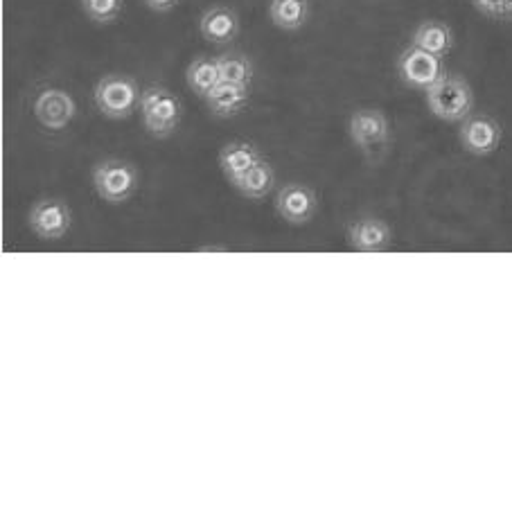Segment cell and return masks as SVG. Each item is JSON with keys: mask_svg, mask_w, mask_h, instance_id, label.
I'll return each mask as SVG.
<instances>
[{"mask_svg": "<svg viewBox=\"0 0 512 512\" xmlns=\"http://www.w3.org/2000/svg\"><path fill=\"white\" fill-rule=\"evenodd\" d=\"M242 23L240 16L228 5H213L201 14L199 19V32L213 46H228L237 37H240Z\"/></svg>", "mask_w": 512, "mask_h": 512, "instance_id": "obj_11", "label": "cell"}, {"mask_svg": "<svg viewBox=\"0 0 512 512\" xmlns=\"http://www.w3.org/2000/svg\"><path fill=\"white\" fill-rule=\"evenodd\" d=\"M391 240V226L379 217H359L348 226V244L359 253L386 251Z\"/></svg>", "mask_w": 512, "mask_h": 512, "instance_id": "obj_12", "label": "cell"}, {"mask_svg": "<svg viewBox=\"0 0 512 512\" xmlns=\"http://www.w3.org/2000/svg\"><path fill=\"white\" fill-rule=\"evenodd\" d=\"M445 73L447 70L443 59L413 46V43L409 48H404L400 57H397V75H400V82L406 88H413V91H429Z\"/></svg>", "mask_w": 512, "mask_h": 512, "instance_id": "obj_6", "label": "cell"}, {"mask_svg": "<svg viewBox=\"0 0 512 512\" xmlns=\"http://www.w3.org/2000/svg\"><path fill=\"white\" fill-rule=\"evenodd\" d=\"M411 43L431 52V55L445 59L454 50V30L443 21H425L413 30Z\"/></svg>", "mask_w": 512, "mask_h": 512, "instance_id": "obj_16", "label": "cell"}, {"mask_svg": "<svg viewBox=\"0 0 512 512\" xmlns=\"http://www.w3.org/2000/svg\"><path fill=\"white\" fill-rule=\"evenodd\" d=\"M143 91L134 77L111 73L104 75L93 88V102L97 111L109 120H127L140 109Z\"/></svg>", "mask_w": 512, "mask_h": 512, "instance_id": "obj_5", "label": "cell"}, {"mask_svg": "<svg viewBox=\"0 0 512 512\" xmlns=\"http://www.w3.org/2000/svg\"><path fill=\"white\" fill-rule=\"evenodd\" d=\"M348 136L366 161L379 163L391 145V122L382 109L364 107L348 118Z\"/></svg>", "mask_w": 512, "mask_h": 512, "instance_id": "obj_4", "label": "cell"}, {"mask_svg": "<svg viewBox=\"0 0 512 512\" xmlns=\"http://www.w3.org/2000/svg\"><path fill=\"white\" fill-rule=\"evenodd\" d=\"M79 5L86 19L95 25L116 23L125 10V0H79Z\"/></svg>", "mask_w": 512, "mask_h": 512, "instance_id": "obj_20", "label": "cell"}, {"mask_svg": "<svg viewBox=\"0 0 512 512\" xmlns=\"http://www.w3.org/2000/svg\"><path fill=\"white\" fill-rule=\"evenodd\" d=\"M32 113L37 118L39 125L59 134L70 127V122L77 116V104L75 97L70 95L66 88L61 86H43L32 102Z\"/></svg>", "mask_w": 512, "mask_h": 512, "instance_id": "obj_7", "label": "cell"}, {"mask_svg": "<svg viewBox=\"0 0 512 512\" xmlns=\"http://www.w3.org/2000/svg\"><path fill=\"white\" fill-rule=\"evenodd\" d=\"M503 138V129L497 118L488 116V113H472L461 122L458 129V140L467 154L476 158L492 156L497 152Z\"/></svg>", "mask_w": 512, "mask_h": 512, "instance_id": "obj_9", "label": "cell"}, {"mask_svg": "<svg viewBox=\"0 0 512 512\" xmlns=\"http://www.w3.org/2000/svg\"><path fill=\"white\" fill-rule=\"evenodd\" d=\"M217 66L219 75H222V82H233V84H244L251 86L255 77V66L249 55H244L240 50H228L217 55Z\"/></svg>", "mask_w": 512, "mask_h": 512, "instance_id": "obj_19", "label": "cell"}, {"mask_svg": "<svg viewBox=\"0 0 512 512\" xmlns=\"http://www.w3.org/2000/svg\"><path fill=\"white\" fill-rule=\"evenodd\" d=\"M138 170L134 163L118 156H107L93 165L91 183L97 197L111 206H122L138 190Z\"/></svg>", "mask_w": 512, "mask_h": 512, "instance_id": "obj_3", "label": "cell"}, {"mask_svg": "<svg viewBox=\"0 0 512 512\" xmlns=\"http://www.w3.org/2000/svg\"><path fill=\"white\" fill-rule=\"evenodd\" d=\"M251 100V86L233 84V82H219L213 91H210L203 102H206L208 111L219 120H231L249 107Z\"/></svg>", "mask_w": 512, "mask_h": 512, "instance_id": "obj_13", "label": "cell"}, {"mask_svg": "<svg viewBox=\"0 0 512 512\" xmlns=\"http://www.w3.org/2000/svg\"><path fill=\"white\" fill-rule=\"evenodd\" d=\"M425 100L431 116L449 122V125H461L467 116H472L476 102L470 82L452 73H445L429 91H425Z\"/></svg>", "mask_w": 512, "mask_h": 512, "instance_id": "obj_1", "label": "cell"}, {"mask_svg": "<svg viewBox=\"0 0 512 512\" xmlns=\"http://www.w3.org/2000/svg\"><path fill=\"white\" fill-rule=\"evenodd\" d=\"M262 152L249 140H228V143L219 149L217 165L222 170L224 179L228 183H235L242 174L251 170L255 163L262 161Z\"/></svg>", "mask_w": 512, "mask_h": 512, "instance_id": "obj_14", "label": "cell"}, {"mask_svg": "<svg viewBox=\"0 0 512 512\" xmlns=\"http://www.w3.org/2000/svg\"><path fill=\"white\" fill-rule=\"evenodd\" d=\"M233 188L237 190V194L249 201H262L267 199L269 194L276 188V170L269 161L255 163L249 172L242 174L240 179L233 183Z\"/></svg>", "mask_w": 512, "mask_h": 512, "instance_id": "obj_15", "label": "cell"}, {"mask_svg": "<svg viewBox=\"0 0 512 512\" xmlns=\"http://www.w3.org/2000/svg\"><path fill=\"white\" fill-rule=\"evenodd\" d=\"M181 0H145V5L149 7V10L156 12V14H167L172 12L176 5H179Z\"/></svg>", "mask_w": 512, "mask_h": 512, "instance_id": "obj_22", "label": "cell"}, {"mask_svg": "<svg viewBox=\"0 0 512 512\" xmlns=\"http://www.w3.org/2000/svg\"><path fill=\"white\" fill-rule=\"evenodd\" d=\"M73 224V210L59 197H41L32 203L28 226L30 231L46 242L64 240Z\"/></svg>", "mask_w": 512, "mask_h": 512, "instance_id": "obj_8", "label": "cell"}, {"mask_svg": "<svg viewBox=\"0 0 512 512\" xmlns=\"http://www.w3.org/2000/svg\"><path fill=\"white\" fill-rule=\"evenodd\" d=\"M278 217L289 226H305L310 224L319 210V197L305 183H285L273 201Z\"/></svg>", "mask_w": 512, "mask_h": 512, "instance_id": "obj_10", "label": "cell"}, {"mask_svg": "<svg viewBox=\"0 0 512 512\" xmlns=\"http://www.w3.org/2000/svg\"><path fill=\"white\" fill-rule=\"evenodd\" d=\"M138 111L145 131L156 140L172 138L183 120V104L179 95H174L170 88L161 84H149L143 88Z\"/></svg>", "mask_w": 512, "mask_h": 512, "instance_id": "obj_2", "label": "cell"}, {"mask_svg": "<svg viewBox=\"0 0 512 512\" xmlns=\"http://www.w3.org/2000/svg\"><path fill=\"white\" fill-rule=\"evenodd\" d=\"M310 0H271L269 19L282 32H298L310 21Z\"/></svg>", "mask_w": 512, "mask_h": 512, "instance_id": "obj_17", "label": "cell"}, {"mask_svg": "<svg viewBox=\"0 0 512 512\" xmlns=\"http://www.w3.org/2000/svg\"><path fill=\"white\" fill-rule=\"evenodd\" d=\"M476 12L497 23H512V0H472Z\"/></svg>", "mask_w": 512, "mask_h": 512, "instance_id": "obj_21", "label": "cell"}, {"mask_svg": "<svg viewBox=\"0 0 512 512\" xmlns=\"http://www.w3.org/2000/svg\"><path fill=\"white\" fill-rule=\"evenodd\" d=\"M185 82H188L190 91L199 97H206L213 88L222 82V75H219L217 57H206L201 55L190 61L188 70H185Z\"/></svg>", "mask_w": 512, "mask_h": 512, "instance_id": "obj_18", "label": "cell"}]
</instances>
